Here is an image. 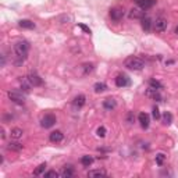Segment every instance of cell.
Returning <instances> with one entry per match:
<instances>
[{
	"instance_id": "1",
	"label": "cell",
	"mask_w": 178,
	"mask_h": 178,
	"mask_svg": "<svg viewBox=\"0 0 178 178\" xmlns=\"http://www.w3.org/2000/svg\"><path fill=\"white\" fill-rule=\"evenodd\" d=\"M14 54H16L17 60L14 61L16 65H21L24 63V60L28 57V53H29V42L27 41H18L13 47Z\"/></svg>"
},
{
	"instance_id": "2",
	"label": "cell",
	"mask_w": 178,
	"mask_h": 178,
	"mask_svg": "<svg viewBox=\"0 0 178 178\" xmlns=\"http://www.w3.org/2000/svg\"><path fill=\"white\" fill-rule=\"evenodd\" d=\"M124 64H125V67H127V68H130V70H135V71H139V70H142V68L145 67L143 60L139 59V57H134V56L128 57V59L125 60Z\"/></svg>"
},
{
	"instance_id": "3",
	"label": "cell",
	"mask_w": 178,
	"mask_h": 178,
	"mask_svg": "<svg viewBox=\"0 0 178 178\" xmlns=\"http://www.w3.org/2000/svg\"><path fill=\"white\" fill-rule=\"evenodd\" d=\"M167 25H168L167 18H164V17H157V18L154 20V22H153L154 31H156V32H159V33L164 32V31L167 29Z\"/></svg>"
},
{
	"instance_id": "4",
	"label": "cell",
	"mask_w": 178,
	"mask_h": 178,
	"mask_svg": "<svg viewBox=\"0 0 178 178\" xmlns=\"http://www.w3.org/2000/svg\"><path fill=\"white\" fill-rule=\"evenodd\" d=\"M8 99L11 100V102L17 103V105H24L25 102V95H22V92H17V91H10L7 93Z\"/></svg>"
},
{
	"instance_id": "5",
	"label": "cell",
	"mask_w": 178,
	"mask_h": 178,
	"mask_svg": "<svg viewBox=\"0 0 178 178\" xmlns=\"http://www.w3.org/2000/svg\"><path fill=\"white\" fill-rule=\"evenodd\" d=\"M124 14H125V11H124V8H121V7H113V8H110V13H109V16H110V18L113 20V21H120V20L124 17Z\"/></svg>"
},
{
	"instance_id": "6",
	"label": "cell",
	"mask_w": 178,
	"mask_h": 178,
	"mask_svg": "<svg viewBox=\"0 0 178 178\" xmlns=\"http://www.w3.org/2000/svg\"><path fill=\"white\" fill-rule=\"evenodd\" d=\"M56 116H53V114H46V116L42 117L41 120V125L43 128H51L54 124H56Z\"/></svg>"
},
{
	"instance_id": "7",
	"label": "cell",
	"mask_w": 178,
	"mask_h": 178,
	"mask_svg": "<svg viewBox=\"0 0 178 178\" xmlns=\"http://www.w3.org/2000/svg\"><path fill=\"white\" fill-rule=\"evenodd\" d=\"M27 79H28V82H29L32 87H42V85H43V79H42L41 77H39L38 74H35V73L28 74Z\"/></svg>"
},
{
	"instance_id": "8",
	"label": "cell",
	"mask_w": 178,
	"mask_h": 178,
	"mask_svg": "<svg viewBox=\"0 0 178 178\" xmlns=\"http://www.w3.org/2000/svg\"><path fill=\"white\" fill-rule=\"evenodd\" d=\"M85 103H87V97H85V95H78V96L74 97L73 100V107L74 109H81L85 106Z\"/></svg>"
},
{
	"instance_id": "9",
	"label": "cell",
	"mask_w": 178,
	"mask_h": 178,
	"mask_svg": "<svg viewBox=\"0 0 178 178\" xmlns=\"http://www.w3.org/2000/svg\"><path fill=\"white\" fill-rule=\"evenodd\" d=\"M145 17V10L143 8H131L130 10V18H134V20H142Z\"/></svg>"
},
{
	"instance_id": "10",
	"label": "cell",
	"mask_w": 178,
	"mask_h": 178,
	"mask_svg": "<svg viewBox=\"0 0 178 178\" xmlns=\"http://www.w3.org/2000/svg\"><path fill=\"white\" fill-rule=\"evenodd\" d=\"M63 138H64V135H63L61 131H53V132H50V135H49V140H50L51 143L61 142Z\"/></svg>"
},
{
	"instance_id": "11",
	"label": "cell",
	"mask_w": 178,
	"mask_h": 178,
	"mask_svg": "<svg viewBox=\"0 0 178 178\" xmlns=\"http://www.w3.org/2000/svg\"><path fill=\"white\" fill-rule=\"evenodd\" d=\"M138 6L143 10H148V8H152L154 4H156V0H135Z\"/></svg>"
},
{
	"instance_id": "12",
	"label": "cell",
	"mask_w": 178,
	"mask_h": 178,
	"mask_svg": "<svg viewBox=\"0 0 178 178\" xmlns=\"http://www.w3.org/2000/svg\"><path fill=\"white\" fill-rule=\"evenodd\" d=\"M130 84V79H128L127 75H124V74H120V75H117L116 78V85L118 88H124L127 87V85Z\"/></svg>"
},
{
	"instance_id": "13",
	"label": "cell",
	"mask_w": 178,
	"mask_h": 178,
	"mask_svg": "<svg viewBox=\"0 0 178 178\" xmlns=\"http://www.w3.org/2000/svg\"><path fill=\"white\" fill-rule=\"evenodd\" d=\"M103 107H105V110L111 111V110H114V109L117 107V102L114 99H111V97L105 99V100H103Z\"/></svg>"
},
{
	"instance_id": "14",
	"label": "cell",
	"mask_w": 178,
	"mask_h": 178,
	"mask_svg": "<svg viewBox=\"0 0 178 178\" xmlns=\"http://www.w3.org/2000/svg\"><path fill=\"white\" fill-rule=\"evenodd\" d=\"M138 120H139L140 122V127L142 128H149V124H150V118H149V116L146 113H140L139 116H138Z\"/></svg>"
},
{
	"instance_id": "15",
	"label": "cell",
	"mask_w": 178,
	"mask_h": 178,
	"mask_svg": "<svg viewBox=\"0 0 178 178\" xmlns=\"http://www.w3.org/2000/svg\"><path fill=\"white\" fill-rule=\"evenodd\" d=\"M146 96H148V97H152V99L156 100V102L162 100V96H160L159 91H154V89H152V88H149L148 91H146Z\"/></svg>"
},
{
	"instance_id": "16",
	"label": "cell",
	"mask_w": 178,
	"mask_h": 178,
	"mask_svg": "<svg viewBox=\"0 0 178 178\" xmlns=\"http://www.w3.org/2000/svg\"><path fill=\"white\" fill-rule=\"evenodd\" d=\"M8 150H13V152H21L24 149V145H21L20 142H10L7 145Z\"/></svg>"
},
{
	"instance_id": "17",
	"label": "cell",
	"mask_w": 178,
	"mask_h": 178,
	"mask_svg": "<svg viewBox=\"0 0 178 178\" xmlns=\"http://www.w3.org/2000/svg\"><path fill=\"white\" fill-rule=\"evenodd\" d=\"M18 25L21 28H25V29H32V28H35V24H33L31 20H20Z\"/></svg>"
},
{
	"instance_id": "18",
	"label": "cell",
	"mask_w": 178,
	"mask_h": 178,
	"mask_svg": "<svg viewBox=\"0 0 178 178\" xmlns=\"http://www.w3.org/2000/svg\"><path fill=\"white\" fill-rule=\"evenodd\" d=\"M152 24H153V22H152V20L149 18V17L145 16L142 18V28H143V31L149 32V31H150V28H152Z\"/></svg>"
},
{
	"instance_id": "19",
	"label": "cell",
	"mask_w": 178,
	"mask_h": 178,
	"mask_svg": "<svg viewBox=\"0 0 178 178\" xmlns=\"http://www.w3.org/2000/svg\"><path fill=\"white\" fill-rule=\"evenodd\" d=\"M22 135H24V131L21 128H13L10 132L11 139H20V138H22Z\"/></svg>"
},
{
	"instance_id": "20",
	"label": "cell",
	"mask_w": 178,
	"mask_h": 178,
	"mask_svg": "<svg viewBox=\"0 0 178 178\" xmlns=\"http://www.w3.org/2000/svg\"><path fill=\"white\" fill-rule=\"evenodd\" d=\"M162 121L164 125H171V122H173V114H171L170 111H166L162 116Z\"/></svg>"
},
{
	"instance_id": "21",
	"label": "cell",
	"mask_w": 178,
	"mask_h": 178,
	"mask_svg": "<svg viewBox=\"0 0 178 178\" xmlns=\"http://www.w3.org/2000/svg\"><path fill=\"white\" fill-rule=\"evenodd\" d=\"M60 176L64 177V178L73 177V176H74V170L71 168V166H64V168H63V171L60 173Z\"/></svg>"
},
{
	"instance_id": "22",
	"label": "cell",
	"mask_w": 178,
	"mask_h": 178,
	"mask_svg": "<svg viewBox=\"0 0 178 178\" xmlns=\"http://www.w3.org/2000/svg\"><path fill=\"white\" fill-rule=\"evenodd\" d=\"M107 176V173H106L105 170H91L88 171V177H106Z\"/></svg>"
},
{
	"instance_id": "23",
	"label": "cell",
	"mask_w": 178,
	"mask_h": 178,
	"mask_svg": "<svg viewBox=\"0 0 178 178\" xmlns=\"http://www.w3.org/2000/svg\"><path fill=\"white\" fill-rule=\"evenodd\" d=\"M92 163H93V157H92V156H88V154H87V156L81 157V164L84 166V167H89Z\"/></svg>"
},
{
	"instance_id": "24",
	"label": "cell",
	"mask_w": 178,
	"mask_h": 178,
	"mask_svg": "<svg viewBox=\"0 0 178 178\" xmlns=\"http://www.w3.org/2000/svg\"><path fill=\"white\" fill-rule=\"evenodd\" d=\"M149 88L154 89V91H160V89H163V85H162V82L156 81V79H150L149 81Z\"/></svg>"
},
{
	"instance_id": "25",
	"label": "cell",
	"mask_w": 178,
	"mask_h": 178,
	"mask_svg": "<svg viewBox=\"0 0 178 178\" xmlns=\"http://www.w3.org/2000/svg\"><path fill=\"white\" fill-rule=\"evenodd\" d=\"M93 89H95V92H96V93H100V92L106 91L107 87H106L105 82H96V84L93 85Z\"/></svg>"
},
{
	"instance_id": "26",
	"label": "cell",
	"mask_w": 178,
	"mask_h": 178,
	"mask_svg": "<svg viewBox=\"0 0 178 178\" xmlns=\"http://www.w3.org/2000/svg\"><path fill=\"white\" fill-rule=\"evenodd\" d=\"M45 170H46V163H42V164H39L38 167L35 168L33 176H41V174H45Z\"/></svg>"
},
{
	"instance_id": "27",
	"label": "cell",
	"mask_w": 178,
	"mask_h": 178,
	"mask_svg": "<svg viewBox=\"0 0 178 178\" xmlns=\"http://www.w3.org/2000/svg\"><path fill=\"white\" fill-rule=\"evenodd\" d=\"M152 114H153V118H154V120L162 118V116H160V110H159V107H157V106H154V107H153V110H152Z\"/></svg>"
},
{
	"instance_id": "28",
	"label": "cell",
	"mask_w": 178,
	"mask_h": 178,
	"mask_svg": "<svg viewBox=\"0 0 178 178\" xmlns=\"http://www.w3.org/2000/svg\"><path fill=\"white\" fill-rule=\"evenodd\" d=\"M164 160H166V156H164V154H163V153H159V154H157V156H156V163H157V164H159V166H163V163H164Z\"/></svg>"
},
{
	"instance_id": "29",
	"label": "cell",
	"mask_w": 178,
	"mask_h": 178,
	"mask_svg": "<svg viewBox=\"0 0 178 178\" xmlns=\"http://www.w3.org/2000/svg\"><path fill=\"white\" fill-rule=\"evenodd\" d=\"M96 135H97L99 138H105V136H106V128H105V127H99V128L96 130Z\"/></svg>"
},
{
	"instance_id": "30",
	"label": "cell",
	"mask_w": 178,
	"mask_h": 178,
	"mask_svg": "<svg viewBox=\"0 0 178 178\" xmlns=\"http://www.w3.org/2000/svg\"><path fill=\"white\" fill-rule=\"evenodd\" d=\"M43 176L45 177H57V176H60V174L56 173V171H47V173H45Z\"/></svg>"
},
{
	"instance_id": "31",
	"label": "cell",
	"mask_w": 178,
	"mask_h": 178,
	"mask_svg": "<svg viewBox=\"0 0 178 178\" xmlns=\"http://www.w3.org/2000/svg\"><path fill=\"white\" fill-rule=\"evenodd\" d=\"M79 27H81V28H82V29H84V31H87V32H88V33H91V29H89V28H88V27H85V25H82V24H81V25H79Z\"/></svg>"
},
{
	"instance_id": "32",
	"label": "cell",
	"mask_w": 178,
	"mask_h": 178,
	"mask_svg": "<svg viewBox=\"0 0 178 178\" xmlns=\"http://www.w3.org/2000/svg\"><path fill=\"white\" fill-rule=\"evenodd\" d=\"M176 33H178V25H177V28H176Z\"/></svg>"
}]
</instances>
